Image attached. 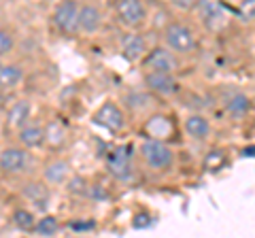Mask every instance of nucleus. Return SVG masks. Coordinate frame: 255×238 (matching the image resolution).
Segmentation results:
<instances>
[{
	"label": "nucleus",
	"instance_id": "1a4fd4ad",
	"mask_svg": "<svg viewBox=\"0 0 255 238\" xmlns=\"http://www.w3.org/2000/svg\"><path fill=\"white\" fill-rule=\"evenodd\" d=\"M102 26V11L98 4L94 2H83L79 6V19H77V30L81 34H96Z\"/></svg>",
	"mask_w": 255,
	"mask_h": 238
},
{
	"label": "nucleus",
	"instance_id": "4468645a",
	"mask_svg": "<svg viewBox=\"0 0 255 238\" xmlns=\"http://www.w3.org/2000/svg\"><path fill=\"white\" fill-rule=\"evenodd\" d=\"M23 83V68L19 64H2L0 68V90L11 92Z\"/></svg>",
	"mask_w": 255,
	"mask_h": 238
},
{
	"label": "nucleus",
	"instance_id": "a878e982",
	"mask_svg": "<svg viewBox=\"0 0 255 238\" xmlns=\"http://www.w3.org/2000/svg\"><path fill=\"white\" fill-rule=\"evenodd\" d=\"M0 68H2V58H0Z\"/></svg>",
	"mask_w": 255,
	"mask_h": 238
},
{
	"label": "nucleus",
	"instance_id": "423d86ee",
	"mask_svg": "<svg viewBox=\"0 0 255 238\" xmlns=\"http://www.w3.org/2000/svg\"><path fill=\"white\" fill-rule=\"evenodd\" d=\"M115 13H117V19L126 28H138L147 17V9L140 0H117Z\"/></svg>",
	"mask_w": 255,
	"mask_h": 238
},
{
	"label": "nucleus",
	"instance_id": "393cba45",
	"mask_svg": "<svg viewBox=\"0 0 255 238\" xmlns=\"http://www.w3.org/2000/svg\"><path fill=\"white\" fill-rule=\"evenodd\" d=\"M170 4L174 6V9H179V11H189V9H194V6L198 4V0H170Z\"/></svg>",
	"mask_w": 255,
	"mask_h": 238
},
{
	"label": "nucleus",
	"instance_id": "4be33fe9",
	"mask_svg": "<svg viewBox=\"0 0 255 238\" xmlns=\"http://www.w3.org/2000/svg\"><path fill=\"white\" fill-rule=\"evenodd\" d=\"M68 228L73 230V232H92L96 230V221L94 219H87V221H68Z\"/></svg>",
	"mask_w": 255,
	"mask_h": 238
},
{
	"label": "nucleus",
	"instance_id": "aec40b11",
	"mask_svg": "<svg viewBox=\"0 0 255 238\" xmlns=\"http://www.w3.org/2000/svg\"><path fill=\"white\" fill-rule=\"evenodd\" d=\"M32 232L38 234V236H55L60 232V221L55 219L53 215H43L41 219H36Z\"/></svg>",
	"mask_w": 255,
	"mask_h": 238
},
{
	"label": "nucleus",
	"instance_id": "9b49d317",
	"mask_svg": "<svg viewBox=\"0 0 255 238\" xmlns=\"http://www.w3.org/2000/svg\"><path fill=\"white\" fill-rule=\"evenodd\" d=\"M122 53L128 62H138L147 53V38L136 32H128L122 36Z\"/></svg>",
	"mask_w": 255,
	"mask_h": 238
},
{
	"label": "nucleus",
	"instance_id": "20e7f679",
	"mask_svg": "<svg viewBox=\"0 0 255 238\" xmlns=\"http://www.w3.org/2000/svg\"><path fill=\"white\" fill-rule=\"evenodd\" d=\"M132 155H134L132 145L115 147L113 151L107 155V170L111 172V177H115L117 181H124V183L126 181H132V177H134Z\"/></svg>",
	"mask_w": 255,
	"mask_h": 238
},
{
	"label": "nucleus",
	"instance_id": "b1692460",
	"mask_svg": "<svg viewBox=\"0 0 255 238\" xmlns=\"http://www.w3.org/2000/svg\"><path fill=\"white\" fill-rule=\"evenodd\" d=\"M87 189H90V185H85V179H81V177H77V179H73L70 181V192H77V194H85Z\"/></svg>",
	"mask_w": 255,
	"mask_h": 238
},
{
	"label": "nucleus",
	"instance_id": "6ab92c4d",
	"mask_svg": "<svg viewBox=\"0 0 255 238\" xmlns=\"http://www.w3.org/2000/svg\"><path fill=\"white\" fill-rule=\"evenodd\" d=\"M11 221H13L15 228L21 230V232H32V230H34V224H36V217L30 209H15L13 215H11Z\"/></svg>",
	"mask_w": 255,
	"mask_h": 238
},
{
	"label": "nucleus",
	"instance_id": "a211bd4d",
	"mask_svg": "<svg viewBox=\"0 0 255 238\" xmlns=\"http://www.w3.org/2000/svg\"><path fill=\"white\" fill-rule=\"evenodd\" d=\"M226 109H228L230 117H234V119H243V117L251 111V100H249V96H247V94L236 92V94H232V96L228 98Z\"/></svg>",
	"mask_w": 255,
	"mask_h": 238
},
{
	"label": "nucleus",
	"instance_id": "9d476101",
	"mask_svg": "<svg viewBox=\"0 0 255 238\" xmlns=\"http://www.w3.org/2000/svg\"><path fill=\"white\" fill-rule=\"evenodd\" d=\"M145 85L151 92L159 94V96H172L179 90V81L172 77V73H153V70H147Z\"/></svg>",
	"mask_w": 255,
	"mask_h": 238
},
{
	"label": "nucleus",
	"instance_id": "f257e3e1",
	"mask_svg": "<svg viewBox=\"0 0 255 238\" xmlns=\"http://www.w3.org/2000/svg\"><path fill=\"white\" fill-rule=\"evenodd\" d=\"M164 38H166V45L172 53H179V55H187V53H194L198 41H196V34L189 26L181 21H172L170 26H166L164 30Z\"/></svg>",
	"mask_w": 255,
	"mask_h": 238
},
{
	"label": "nucleus",
	"instance_id": "6e6552de",
	"mask_svg": "<svg viewBox=\"0 0 255 238\" xmlns=\"http://www.w3.org/2000/svg\"><path fill=\"white\" fill-rule=\"evenodd\" d=\"M94 123H98L111 132H117V130H122L126 123L124 111L119 109V105H115V102H105V105L94 113Z\"/></svg>",
	"mask_w": 255,
	"mask_h": 238
},
{
	"label": "nucleus",
	"instance_id": "412c9836",
	"mask_svg": "<svg viewBox=\"0 0 255 238\" xmlns=\"http://www.w3.org/2000/svg\"><path fill=\"white\" fill-rule=\"evenodd\" d=\"M15 45H17V38H15V32L6 26H0V58L13 53Z\"/></svg>",
	"mask_w": 255,
	"mask_h": 238
},
{
	"label": "nucleus",
	"instance_id": "f3484780",
	"mask_svg": "<svg viewBox=\"0 0 255 238\" xmlns=\"http://www.w3.org/2000/svg\"><path fill=\"white\" fill-rule=\"evenodd\" d=\"M23 196H26V200L32 202V206H36V209L41 211H47V202H49V192H47V185L45 183H26L23 187Z\"/></svg>",
	"mask_w": 255,
	"mask_h": 238
},
{
	"label": "nucleus",
	"instance_id": "ddd939ff",
	"mask_svg": "<svg viewBox=\"0 0 255 238\" xmlns=\"http://www.w3.org/2000/svg\"><path fill=\"white\" fill-rule=\"evenodd\" d=\"M30 113H32L30 100H17L9 111H6V128L19 130L21 125H26V123H28Z\"/></svg>",
	"mask_w": 255,
	"mask_h": 238
},
{
	"label": "nucleus",
	"instance_id": "5701e85b",
	"mask_svg": "<svg viewBox=\"0 0 255 238\" xmlns=\"http://www.w3.org/2000/svg\"><path fill=\"white\" fill-rule=\"evenodd\" d=\"M202 19H213V17H219L221 11H219V6L217 4H213V2H202Z\"/></svg>",
	"mask_w": 255,
	"mask_h": 238
},
{
	"label": "nucleus",
	"instance_id": "39448f33",
	"mask_svg": "<svg viewBox=\"0 0 255 238\" xmlns=\"http://www.w3.org/2000/svg\"><path fill=\"white\" fill-rule=\"evenodd\" d=\"M79 6H81L79 0H60V2L55 4L53 15H51V21H53V28L58 30L60 34L70 36V34L79 32V30H77Z\"/></svg>",
	"mask_w": 255,
	"mask_h": 238
},
{
	"label": "nucleus",
	"instance_id": "0eeeda50",
	"mask_svg": "<svg viewBox=\"0 0 255 238\" xmlns=\"http://www.w3.org/2000/svg\"><path fill=\"white\" fill-rule=\"evenodd\" d=\"M142 66L147 70H153V73H174L179 68V62L174 58V53L170 49H164V47H155L149 53L142 55Z\"/></svg>",
	"mask_w": 255,
	"mask_h": 238
},
{
	"label": "nucleus",
	"instance_id": "7ed1b4c3",
	"mask_svg": "<svg viewBox=\"0 0 255 238\" xmlns=\"http://www.w3.org/2000/svg\"><path fill=\"white\" fill-rule=\"evenodd\" d=\"M32 164V155L26 147L21 145H9L0 151V172L9 174V177H17L23 174Z\"/></svg>",
	"mask_w": 255,
	"mask_h": 238
},
{
	"label": "nucleus",
	"instance_id": "f8f14e48",
	"mask_svg": "<svg viewBox=\"0 0 255 238\" xmlns=\"http://www.w3.org/2000/svg\"><path fill=\"white\" fill-rule=\"evenodd\" d=\"M17 140H19L21 147L36 149L47 140V132H45L43 125H38V123H26L17 130Z\"/></svg>",
	"mask_w": 255,
	"mask_h": 238
},
{
	"label": "nucleus",
	"instance_id": "f03ea898",
	"mask_svg": "<svg viewBox=\"0 0 255 238\" xmlns=\"http://www.w3.org/2000/svg\"><path fill=\"white\" fill-rule=\"evenodd\" d=\"M140 155H142V160H145V164L155 172L168 170L174 162L172 149L162 140H145L140 145Z\"/></svg>",
	"mask_w": 255,
	"mask_h": 238
},
{
	"label": "nucleus",
	"instance_id": "2eb2a0df",
	"mask_svg": "<svg viewBox=\"0 0 255 238\" xmlns=\"http://www.w3.org/2000/svg\"><path fill=\"white\" fill-rule=\"evenodd\" d=\"M185 132L194 140H206L211 136V123L202 115H189L185 119Z\"/></svg>",
	"mask_w": 255,
	"mask_h": 238
},
{
	"label": "nucleus",
	"instance_id": "dca6fc26",
	"mask_svg": "<svg viewBox=\"0 0 255 238\" xmlns=\"http://www.w3.org/2000/svg\"><path fill=\"white\" fill-rule=\"evenodd\" d=\"M68 174H70L68 162H64V160H53V162L47 164L45 170H43V177L49 185H62L64 181L68 179Z\"/></svg>",
	"mask_w": 255,
	"mask_h": 238
}]
</instances>
